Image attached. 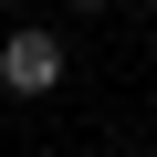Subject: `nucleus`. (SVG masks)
Returning a JSON list of instances; mask_svg holds the SVG:
<instances>
[{
	"label": "nucleus",
	"mask_w": 157,
	"mask_h": 157,
	"mask_svg": "<svg viewBox=\"0 0 157 157\" xmlns=\"http://www.w3.org/2000/svg\"><path fill=\"white\" fill-rule=\"evenodd\" d=\"M0 84H11V94H52L63 84V42L52 32H11V42H0Z\"/></svg>",
	"instance_id": "1"
},
{
	"label": "nucleus",
	"mask_w": 157,
	"mask_h": 157,
	"mask_svg": "<svg viewBox=\"0 0 157 157\" xmlns=\"http://www.w3.org/2000/svg\"><path fill=\"white\" fill-rule=\"evenodd\" d=\"M84 11H105V0H84Z\"/></svg>",
	"instance_id": "2"
}]
</instances>
